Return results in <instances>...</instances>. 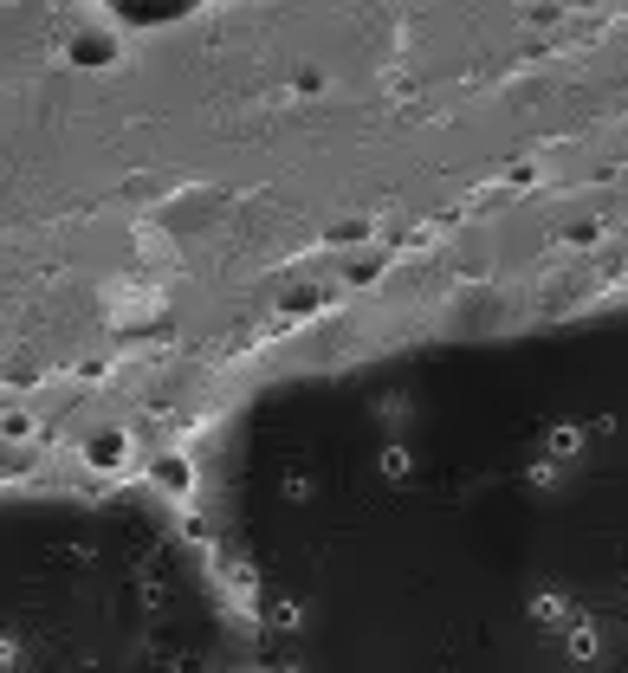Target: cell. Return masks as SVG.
Listing matches in <instances>:
<instances>
[{
    "label": "cell",
    "instance_id": "1",
    "mask_svg": "<svg viewBox=\"0 0 628 673\" xmlns=\"http://www.w3.org/2000/svg\"><path fill=\"white\" fill-rule=\"evenodd\" d=\"M156 486H169L175 499L195 492V466H188V453H162V460H156Z\"/></svg>",
    "mask_w": 628,
    "mask_h": 673
},
{
    "label": "cell",
    "instance_id": "2",
    "mask_svg": "<svg viewBox=\"0 0 628 673\" xmlns=\"http://www.w3.org/2000/svg\"><path fill=\"white\" fill-rule=\"evenodd\" d=\"M85 460H91V466H124V460H130V441H124V434H91Z\"/></svg>",
    "mask_w": 628,
    "mask_h": 673
}]
</instances>
